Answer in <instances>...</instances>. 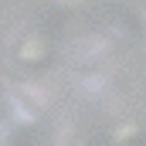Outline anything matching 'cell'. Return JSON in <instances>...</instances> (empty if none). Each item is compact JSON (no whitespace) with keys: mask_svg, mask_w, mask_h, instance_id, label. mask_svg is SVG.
Returning a JSON list of instances; mask_svg holds the SVG:
<instances>
[{"mask_svg":"<svg viewBox=\"0 0 146 146\" xmlns=\"http://www.w3.org/2000/svg\"><path fill=\"white\" fill-rule=\"evenodd\" d=\"M7 99H10V106H14V112H17L21 119H37V115H41V99H37V92L24 88V85H10V88H7Z\"/></svg>","mask_w":146,"mask_h":146,"instance_id":"cell-1","label":"cell"},{"mask_svg":"<svg viewBox=\"0 0 146 146\" xmlns=\"http://www.w3.org/2000/svg\"><path fill=\"white\" fill-rule=\"evenodd\" d=\"M102 51H106V44L102 41H75L72 44V58L75 61H95V58H102Z\"/></svg>","mask_w":146,"mask_h":146,"instance_id":"cell-2","label":"cell"},{"mask_svg":"<svg viewBox=\"0 0 146 146\" xmlns=\"http://www.w3.org/2000/svg\"><path fill=\"white\" fill-rule=\"evenodd\" d=\"M78 88L82 92H102L106 88V75H78Z\"/></svg>","mask_w":146,"mask_h":146,"instance_id":"cell-3","label":"cell"},{"mask_svg":"<svg viewBox=\"0 0 146 146\" xmlns=\"http://www.w3.org/2000/svg\"><path fill=\"white\" fill-rule=\"evenodd\" d=\"M37 54H41V44L37 41H27L24 44V58H37Z\"/></svg>","mask_w":146,"mask_h":146,"instance_id":"cell-4","label":"cell"},{"mask_svg":"<svg viewBox=\"0 0 146 146\" xmlns=\"http://www.w3.org/2000/svg\"><path fill=\"white\" fill-rule=\"evenodd\" d=\"M129 146H143V143H139V139H133V143H129Z\"/></svg>","mask_w":146,"mask_h":146,"instance_id":"cell-5","label":"cell"}]
</instances>
